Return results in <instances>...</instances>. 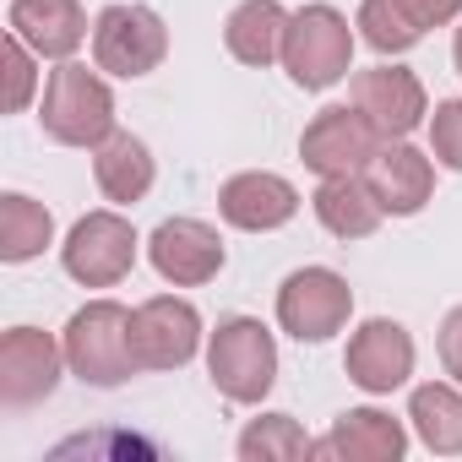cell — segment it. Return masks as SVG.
Instances as JSON below:
<instances>
[{"label": "cell", "mask_w": 462, "mask_h": 462, "mask_svg": "<svg viewBox=\"0 0 462 462\" xmlns=\"http://www.w3.org/2000/svg\"><path fill=\"white\" fill-rule=\"evenodd\" d=\"M240 457L245 462H300V457H316V440L289 413H267L240 435Z\"/></svg>", "instance_id": "obj_23"}, {"label": "cell", "mask_w": 462, "mask_h": 462, "mask_svg": "<svg viewBox=\"0 0 462 462\" xmlns=\"http://www.w3.org/2000/svg\"><path fill=\"white\" fill-rule=\"evenodd\" d=\"M457 71H462V28H457Z\"/></svg>", "instance_id": "obj_29"}, {"label": "cell", "mask_w": 462, "mask_h": 462, "mask_svg": "<svg viewBox=\"0 0 462 462\" xmlns=\"http://www.w3.org/2000/svg\"><path fill=\"white\" fill-rule=\"evenodd\" d=\"M430 142H435V158H440L446 169H462V98H451V104H435Z\"/></svg>", "instance_id": "obj_26"}, {"label": "cell", "mask_w": 462, "mask_h": 462, "mask_svg": "<svg viewBox=\"0 0 462 462\" xmlns=\"http://www.w3.org/2000/svg\"><path fill=\"white\" fill-rule=\"evenodd\" d=\"M93 169H98V190L109 196V201H142L147 190H152V152L136 142V136H125V131H115L104 147H98V158H93Z\"/></svg>", "instance_id": "obj_20"}, {"label": "cell", "mask_w": 462, "mask_h": 462, "mask_svg": "<svg viewBox=\"0 0 462 462\" xmlns=\"http://www.w3.org/2000/svg\"><path fill=\"white\" fill-rule=\"evenodd\" d=\"M44 131L66 147H104L115 136V93L88 66H60L44 88Z\"/></svg>", "instance_id": "obj_3"}, {"label": "cell", "mask_w": 462, "mask_h": 462, "mask_svg": "<svg viewBox=\"0 0 462 462\" xmlns=\"http://www.w3.org/2000/svg\"><path fill=\"white\" fill-rule=\"evenodd\" d=\"M402 451H408V435L381 408H354L332 424L327 440H316V457H337V462H397Z\"/></svg>", "instance_id": "obj_17"}, {"label": "cell", "mask_w": 462, "mask_h": 462, "mask_svg": "<svg viewBox=\"0 0 462 462\" xmlns=\"http://www.w3.org/2000/svg\"><path fill=\"white\" fill-rule=\"evenodd\" d=\"M207 370H212V386L228 402H262L278 381V343L251 316L217 321L212 348H207Z\"/></svg>", "instance_id": "obj_2"}, {"label": "cell", "mask_w": 462, "mask_h": 462, "mask_svg": "<svg viewBox=\"0 0 462 462\" xmlns=\"http://www.w3.org/2000/svg\"><path fill=\"white\" fill-rule=\"evenodd\" d=\"M223 217L235 228H251V235H267V228H283L294 212H300V190L283 180V174H235L217 196Z\"/></svg>", "instance_id": "obj_14"}, {"label": "cell", "mask_w": 462, "mask_h": 462, "mask_svg": "<svg viewBox=\"0 0 462 462\" xmlns=\"http://www.w3.org/2000/svg\"><path fill=\"white\" fill-rule=\"evenodd\" d=\"M402 6L413 12L419 28H440V23H451L462 12V0H402Z\"/></svg>", "instance_id": "obj_28"}, {"label": "cell", "mask_w": 462, "mask_h": 462, "mask_svg": "<svg viewBox=\"0 0 462 462\" xmlns=\"http://www.w3.org/2000/svg\"><path fill=\"white\" fill-rule=\"evenodd\" d=\"M408 419L419 430V440L440 457L462 451V392L451 386H419L413 402H408Z\"/></svg>", "instance_id": "obj_21"}, {"label": "cell", "mask_w": 462, "mask_h": 462, "mask_svg": "<svg viewBox=\"0 0 462 462\" xmlns=\"http://www.w3.org/2000/svg\"><path fill=\"white\" fill-rule=\"evenodd\" d=\"M60 359H66V348H55L50 332L12 327L0 337V397L12 408H28V402L50 397L55 381H60Z\"/></svg>", "instance_id": "obj_10"}, {"label": "cell", "mask_w": 462, "mask_h": 462, "mask_svg": "<svg viewBox=\"0 0 462 462\" xmlns=\"http://www.w3.org/2000/svg\"><path fill=\"white\" fill-rule=\"evenodd\" d=\"M381 147H386V136H381L359 109H321V115L305 125V136H300V158H305V169H316L321 180L365 174Z\"/></svg>", "instance_id": "obj_6"}, {"label": "cell", "mask_w": 462, "mask_h": 462, "mask_svg": "<svg viewBox=\"0 0 462 462\" xmlns=\"http://www.w3.org/2000/svg\"><path fill=\"white\" fill-rule=\"evenodd\" d=\"M93 55H98V71H115V77H147V71L163 66V55H169V33H163L158 12H147V6H109V12H98Z\"/></svg>", "instance_id": "obj_5"}, {"label": "cell", "mask_w": 462, "mask_h": 462, "mask_svg": "<svg viewBox=\"0 0 462 462\" xmlns=\"http://www.w3.org/2000/svg\"><path fill=\"white\" fill-rule=\"evenodd\" d=\"M348 375L365 392H392L413 375V337L397 321H365L348 343Z\"/></svg>", "instance_id": "obj_13"}, {"label": "cell", "mask_w": 462, "mask_h": 462, "mask_svg": "<svg viewBox=\"0 0 462 462\" xmlns=\"http://www.w3.org/2000/svg\"><path fill=\"white\" fill-rule=\"evenodd\" d=\"M283 66H289V77H294L300 88H310V93L343 82L348 66H354V33H348L343 12H332V6H305L300 17H289Z\"/></svg>", "instance_id": "obj_4"}, {"label": "cell", "mask_w": 462, "mask_h": 462, "mask_svg": "<svg viewBox=\"0 0 462 462\" xmlns=\"http://www.w3.org/2000/svg\"><path fill=\"white\" fill-rule=\"evenodd\" d=\"M359 33L381 55H402V50H413L424 39V28L413 23V12L402 6V0H365L359 6Z\"/></svg>", "instance_id": "obj_24"}, {"label": "cell", "mask_w": 462, "mask_h": 462, "mask_svg": "<svg viewBox=\"0 0 462 462\" xmlns=\"http://www.w3.org/2000/svg\"><path fill=\"white\" fill-rule=\"evenodd\" d=\"M354 109L386 136V142H402L419 120H424V88L413 71L402 66H375V71H359L354 77Z\"/></svg>", "instance_id": "obj_12"}, {"label": "cell", "mask_w": 462, "mask_h": 462, "mask_svg": "<svg viewBox=\"0 0 462 462\" xmlns=\"http://www.w3.org/2000/svg\"><path fill=\"white\" fill-rule=\"evenodd\" d=\"M316 217L327 223V235H337V240H365V235H375V223L386 217V207L375 201L365 174H337V180H321Z\"/></svg>", "instance_id": "obj_18"}, {"label": "cell", "mask_w": 462, "mask_h": 462, "mask_svg": "<svg viewBox=\"0 0 462 462\" xmlns=\"http://www.w3.org/2000/svg\"><path fill=\"white\" fill-rule=\"evenodd\" d=\"M365 180H370L375 201H381L386 212H397V217L419 212V207L430 201V190H435V169H430V158H424L419 147H408V142H386V147L370 158Z\"/></svg>", "instance_id": "obj_16"}, {"label": "cell", "mask_w": 462, "mask_h": 462, "mask_svg": "<svg viewBox=\"0 0 462 462\" xmlns=\"http://www.w3.org/2000/svg\"><path fill=\"white\" fill-rule=\"evenodd\" d=\"M50 235H55V223H50V212L33 196H17V190L0 196V256L6 262L39 256L50 245Z\"/></svg>", "instance_id": "obj_22"}, {"label": "cell", "mask_w": 462, "mask_h": 462, "mask_svg": "<svg viewBox=\"0 0 462 462\" xmlns=\"http://www.w3.org/2000/svg\"><path fill=\"white\" fill-rule=\"evenodd\" d=\"M0 66H6V109H28L33 98V55L17 33H6V44H0Z\"/></svg>", "instance_id": "obj_25"}, {"label": "cell", "mask_w": 462, "mask_h": 462, "mask_svg": "<svg viewBox=\"0 0 462 462\" xmlns=\"http://www.w3.org/2000/svg\"><path fill=\"white\" fill-rule=\"evenodd\" d=\"M440 365L462 381V310H451L446 327H440Z\"/></svg>", "instance_id": "obj_27"}, {"label": "cell", "mask_w": 462, "mask_h": 462, "mask_svg": "<svg viewBox=\"0 0 462 462\" xmlns=\"http://www.w3.org/2000/svg\"><path fill=\"white\" fill-rule=\"evenodd\" d=\"M6 23L33 55H50V60H66L88 39L82 0H12Z\"/></svg>", "instance_id": "obj_15"}, {"label": "cell", "mask_w": 462, "mask_h": 462, "mask_svg": "<svg viewBox=\"0 0 462 462\" xmlns=\"http://www.w3.org/2000/svg\"><path fill=\"white\" fill-rule=\"evenodd\" d=\"M66 365L93 381V386H120L136 370V348H131V310L115 300H93L71 316L66 327Z\"/></svg>", "instance_id": "obj_1"}, {"label": "cell", "mask_w": 462, "mask_h": 462, "mask_svg": "<svg viewBox=\"0 0 462 462\" xmlns=\"http://www.w3.org/2000/svg\"><path fill=\"white\" fill-rule=\"evenodd\" d=\"M136 267V228L120 212H88L66 240V273L88 289H109Z\"/></svg>", "instance_id": "obj_8"}, {"label": "cell", "mask_w": 462, "mask_h": 462, "mask_svg": "<svg viewBox=\"0 0 462 462\" xmlns=\"http://www.w3.org/2000/svg\"><path fill=\"white\" fill-rule=\"evenodd\" d=\"M147 256H152V267H158L163 283L196 289V283L217 278V267H223V240H217V228H207L201 217H169V223H158Z\"/></svg>", "instance_id": "obj_11"}, {"label": "cell", "mask_w": 462, "mask_h": 462, "mask_svg": "<svg viewBox=\"0 0 462 462\" xmlns=\"http://www.w3.org/2000/svg\"><path fill=\"white\" fill-rule=\"evenodd\" d=\"M348 310H354V289L332 267H305L278 289V321L300 343H327L332 332H343Z\"/></svg>", "instance_id": "obj_7"}, {"label": "cell", "mask_w": 462, "mask_h": 462, "mask_svg": "<svg viewBox=\"0 0 462 462\" xmlns=\"http://www.w3.org/2000/svg\"><path fill=\"white\" fill-rule=\"evenodd\" d=\"M283 33H289V17L278 0H245L228 17L223 39H228V55L245 60V66H273L283 55Z\"/></svg>", "instance_id": "obj_19"}, {"label": "cell", "mask_w": 462, "mask_h": 462, "mask_svg": "<svg viewBox=\"0 0 462 462\" xmlns=\"http://www.w3.org/2000/svg\"><path fill=\"white\" fill-rule=\"evenodd\" d=\"M196 343H201V316L174 294H158L131 316V348L142 370H180L196 354Z\"/></svg>", "instance_id": "obj_9"}]
</instances>
